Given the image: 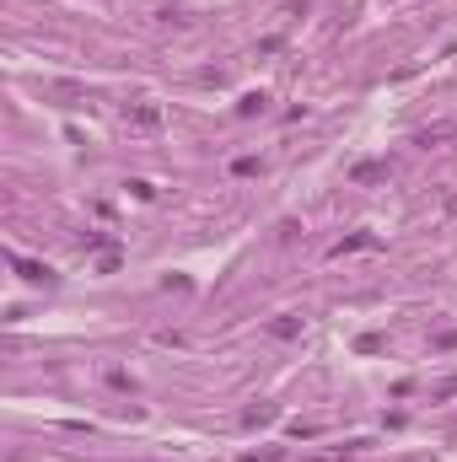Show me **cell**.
<instances>
[{
	"label": "cell",
	"mask_w": 457,
	"mask_h": 462,
	"mask_svg": "<svg viewBox=\"0 0 457 462\" xmlns=\"http://www.w3.org/2000/svg\"><path fill=\"white\" fill-rule=\"evenodd\" d=\"M156 119H162V113H156L151 102H140V108H129V124H140V129H156Z\"/></svg>",
	"instance_id": "cell-3"
},
{
	"label": "cell",
	"mask_w": 457,
	"mask_h": 462,
	"mask_svg": "<svg viewBox=\"0 0 457 462\" xmlns=\"http://www.w3.org/2000/svg\"><path fill=\"white\" fill-rule=\"evenodd\" d=\"M350 178H355V183H376V178H388V167H382V161H360Z\"/></svg>",
	"instance_id": "cell-2"
},
{
	"label": "cell",
	"mask_w": 457,
	"mask_h": 462,
	"mask_svg": "<svg viewBox=\"0 0 457 462\" xmlns=\"http://www.w3.org/2000/svg\"><path fill=\"white\" fill-rule=\"evenodd\" d=\"M17 269H22V280H33V285H49V280H54V269H43V263H27V258H17Z\"/></svg>",
	"instance_id": "cell-1"
},
{
	"label": "cell",
	"mask_w": 457,
	"mask_h": 462,
	"mask_svg": "<svg viewBox=\"0 0 457 462\" xmlns=\"http://www.w3.org/2000/svg\"><path fill=\"white\" fill-rule=\"evenodd\" d=\"M441 140H457V124H436V129L419 135V145H441Z\"/></svg>",
	"instance_id": "cell-4"
},
{
	"label": "cell",
	"mask_w": 457,
	"mask_h": 462,
	"mask_svg": "<svg viewBox=\"0 0 457 462\" xmlns=\"http://www.w3.org/2000/svg\"><path fill=\"white\" fill-rule=\"evenodd\" d=\"M431 398H457V377H447V382H436V393Z\"/></svg>",
	"instance_id": "cell-6"
},
{
	"label": "cell",
	"mask_w": 457,
	"mask_h": 462,
	"mask_svg": "<svg viewBox=\"0 0 457 462\" xmlns=\"http://www.w3.org/2000/svg\"><path fill=\"white\" fill-rule=\"evenodd\" d=\"M269 333H274V339H296V333H301V322H296V317H280Z\"/></svg>",
	"instance_id": "cell-5"
}]
</instances>
